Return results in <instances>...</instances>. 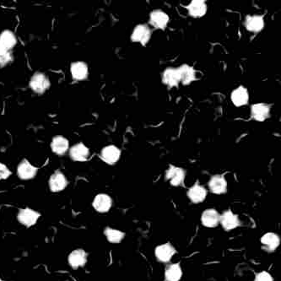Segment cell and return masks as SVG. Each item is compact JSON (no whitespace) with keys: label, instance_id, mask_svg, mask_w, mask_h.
I'll list each match as a JSON object with an SVG mask.
<instances>
[{"label":"cell","instance_id":"obj_1","mask_svg":"<svg viewBox=\"0 0 281 281\" xmlns=\"http://www.w3.org/2000/svg\"><path fill=\"white\" fill-rule=\"evenodd\" d=\"M29 87L36 94H43L49 89L50 81L43 73L36 72L31 76Z\"/></svg>","mask_w":281,"mask_h":281},{"label":"cell","instance_id":"obj_2","mask_svg":"<svg viewBox=\"0 0 281 281\" xmlns=\"http://www.w3.org/2000/svg\"><path fill=\"white\" fill-rule=\"evenodd\" d=\"M40 217L41 214L39 212L36 211L31 208L20 209L17 214V220L25 227H31L36 225Z\"/></svg>","mask_w":281,"mask_h":281},{"label":"cell","instance_id":"obj_3","mask_svg":"<svg viewBox=\"0 0 281 281\" xmlns=\"http://www.w3.org/2000/svg\"><path fill=\"white\" fill-rule=\"evenodd\" d=\"M16 36L9 30H4L0 33V56L6 55L15 47Z\"/></svg>","mask_w":281,"mask_h":281},{"label":"cell","instance_id":"obj_4","mask_svg":"<svg viewBox=\"0 0 281 281\" xmlns=\"http://www.w3.org/2000/svg\"><path fill=\"white\" fill-rule=\"evenodd\" d=\"M37 173H38V168L31 165L26 159L21 161L17 167V175L19 177V179L24 181L31 180L34 178H36Z\"/></svg>","mask_w":281,"mask_h":281},{"label":"cell","instance_id":"obj_5","mask_svg":"<svg viewBox=\"0 0 281 281\" xmlns=\"http://www.w3.org/2000/svg\"><path fill=\"white\" fill-rule=\"evenodd\" d=\"M69 182L67 178L65 177L64 173L60 171H56L54 173L51 175L49 181H48V186L51 192H59L67 187Z\"/></svg>","mask_w":281,"mask_h":281},{"label":"cell","instance_id":"obj_6","mask_svg":"<svg viewBox=\"0 0 281 281\" xmlns=\"http://www.w3.org/2000/svg\"><path fill=\"white\" fill-rule=\"evenodd\" d=\"M87 254L86 251L83 249H76L70 253L68 257V263L70 267L74 270H78L86 265L87 263Z\"/></svg>","mask_w":281,"mask_h":281},{"label":"cell","instance_id":"obj_7","mask_svg":"<svg viewBox=\"0 0 281 281\" xmlns=\"http://www.w3.org/2000/svg\"><path fill=\"white\" fill-rule=\"evenodd\" d=\"M92 206L95 211L100 214H104L111 209V206H112V199L109 195L106 193H99L93 199Z\"/></svg>","mask_w":281,"mask_h":281},{"label":"cell","instance_id":"obj_8","mask_svg":"<svg viewBox=\"0 0 281 281\" xmlns=\"http://www.w3.org/2000/svg\"><path fill=\"white\" fill-rule=\"evenodd\" d=\"M100 158L106 164L114 165L121 156V151L115 145H107L100 151Z\"/></svg>","mask_w":281,"mask_h":281},{"label":"cell","instance_id":"obj_9","mask_svg":"<svg viewBox=\"0 0 281 281\" xmlns=\"http://www.w3.org/2000/svg\"><path fill=\"white\" fill-rule=\"evenodd\" d=\"M151 36V30L146 25H137L131 35V40L134 42H139L142 45L147 43Z\"/></svg>","mask_w":281,"mask_h":281},{"label":"cell","instance_id":"obj_10","mask_svg":"<svg viewBox=\"0 0 281 281\" xmlns=\"http://www.w3.org/2000/svg\"><path fill=\"white\" fill-rule=\"evenodd\" d=\"M90 150L83 143H78L70 148V156L75 162H86L90 158Z\"/></svg>","mask_w":281,"mask_h":281},{"label":"cell","instance_id":"obj_11","mask_svg":"<svg viewBox=\"0 0 281 281\" xmlns=\"http://www.w3.org/2000/svg\"><path fill=\"white\" fill-rule=\"evenodd\" d=\"M220 223L226 231H232L240 226L239 218L231 210H226L220 215Z\"/></svg>","mask_w":281,"mask_h":281},{"label":"cell","instance_id":"obj_12","mask_svg":"<svg viewBox=\"0 0 281 281\" xmlns=\"http://www.w3.org/2000/svg\"><path fill=\"white\" fill-rule=\"evenodd\" d=\"M185 179V172L180 167L171 166L166 173V179L170 182V184L174 187H179L184 184Z\"/></svg>","mask_w":281,"mask_h":281},{"label":"cell","instance_id":"obj_13","mask_svg":"<svg viewBox=\"0 0 281 281\" xmlns=\"http://www.w3.org/2000/svg\"><path fill=\"white\" fill-rule=\"evenodd\" d=\"M175 254L176 249L171 243L157 246L155 250L156 259L162 263H168Z\"/></svg>","mask_w":281,"mask_h":281},{"label":"cell","instance_id":"obj_14","mask_svg":"<svg viewBox=\"0 0 281 281\" xmlns=\"http://www.w3.org/2000/svg\"><path fill=\"white\" fill-rule=\"evenodd\" d=\"M70 73L74 80L78 81H85L89 76V69L87 64L84 62H74L70 66Z\"/></svg>","mask_w":281,"mask_h":281},{"label":"cell","instance_id":"obj_15","mask_svg":"<svg viewBox=\"0 0 281 281\" xmlns=\"http://www.w3.org/2000/svg\"><path fill=\"white\" fill-rule=\"evenodd\" d=\"M220 217V214L217 210L214 209H206L201 215V222L207 228H214L219 225Z\"/></svg>","mask_w":281,"mask_h":281},{"label":"cell","instance_id":"obj_16","mask_svg":"<svg viewBox=\"0 0 281 281\" xmlns=\"http://www.w3.org/2000/svg\"><path fill=\"white\" fill-rule=\"evenodd\" d=\"M209 187L214 194H223L227 191V182L222 175L213 176L209 180Z\"/></svg>","mask_w":281,"mask_h":281},{"label":"cell","instance_id":"obj_17","mask_svg":"<svg viewBox=\"0 0 281 281\" xmlns=\"http://www.w3.org/2000/svg\"><path fill=\"white\" fill-rule=\"evenodd\" d=\"M50 145L53 153L59 155V156H63L69 151L70 142L65 137L57 135V136L53 137Z\"/></svg>","mask_w":281,"mask_h":281},{"label":"cell","instance_id":"obj_18","mask_svg":"<svg viewBox=\"0 0 281 281\" xmlns=\"http://www.w3.org/2000/svg\"><path fill=\"white\" fill-rule=\"evenodd\" d=\"M251 113L254 120L263 122L270 117V106L265 103H257L251 107Z\"/></svg>","mask_w":281,"mask_h":281},{"label":"cell","instance_id":"obj_19","mask_svg":"<svg viewBox=\"0 0 281 281\" xmlns=\"http://www.w3.org/2000/svg\"><path fill=\"white\" fill-rule=\"evenodd\" d=\"M150 22L156 28L165 29L169 22V16L165 12L160 9H156L151 12L150 15Z\"/></svg>","mask_w":281,"mask_h":281},{"label":"cell","instance_id":"obj_20","mask_svg":"<svg viewBox=\"0 0 281 281\" xmlns=\"http://www.w3.org/2000/svg\"><path fill=\"white\" fill-rule=\"evenodd\" d=\"M281 239L278 235L273 232H269L261 237L262 246L265 248V250L268 252H274L280 246Z\"/></svg>","mask_w":281,"mask_h":281},{"label":"cell","instance_id":"obj_21","mask_svg":"<svg viewBox=\"0 0 281 281\" xmlns=\"http://www.w3.org/2000/svg\"><path fill=\"white\" fill-rule=\"evenodd\" d=\"M231 101L236 106L247 105L249 100L248 90L243 87H239L234 90L231 95Z\"/></svg>","mask_w":281,"mask_h":281},{"label":"cell","instance_id":"obj_22","mask_svg":"<svg viewBox=\"0 0 281 281\" xmlns=\"http://www.w3.org/2000/svg\"><path fill=\"white\" fill-rule=\"evenodd\" d=\"M207 196V191L203 187L197 183L187 191V197L192 203H199L204 201Z\"/></svg>","mask_w":281,"mask_h":281},{"label":"cell","instance_id":"obj_23","mask_svg":"<svg viewBox=\"0 0 281 281\" xmlns=\"http://www.w3.org/2000/svg\"><path fill=\"white\" fill-rule=\"evenodd\" d=\"M245 26L251 32H259L265 27V20L261 15H251L246 18Z\"/></svg>","mask_w":281,"mask_h":281},{"label":"cell","instance_id":"obj_24","mask_svg":"<svg viewBox=\"0 0 281 281\" xmlns=\"http://www.w3.org/2000/svg\"><path fill=\"white\" fill-rule=\"evenodd\" d=\"M162 81L169 87H176L179 86L180 81L179 69L168 68L165 70L162 76Z\"/></svg>","mask_w":281,"mask_h":281},{"label":"cell","instance_id":"obj_25","mask_svg":"<svg viewBox=\"0 0 281 281\" xmlns=\"http://www.w3.org/2000/svg\"><path fill=\"white\" fill-rule=\"evenodd\" d=\"M190 15L194 18H200L203 16L207 12V5L204 1L201 0H193L189 5L187 7Z\"/></svg>","mask_w":281,"mask_h":281},{"label":"cell","instance_id":"obj_26","mask_svg":"<svg viewBox=\"0 0 281 281\" xmlns=\"http://www.w3.org/2000/svg\"><path fill=\"white\" fill-rule=\"evenodd\" d=\"M179 76H180V81L182 83L187 86L192 81L196 80V72L192 67H190L187 64L182 65L181 67L179 68Z\"/></svg>","mask_w":281,"mask_h":281},{"label":"cell","instance_id":"obj_27","mask_svg":"<svg viewBox=\"0 0 281 281\" xmlns=\"http://www.w3.org/2000/svg\"><path fill=\"white\" fill-rule=\"evenodd\" d=\"M183 276V270L179 264L168 265L165 270L166 281H179Z\"/></svg>","mask_w":281,"mask_h":281},{"label":"cell","instance_id":"obj_28","mask_svg":"<svg viewBox=\"0 0 281 281\" xmlns=\"http://www.w3.org/2000/svg\"><path fill=\"white\" fill-rule=\"evenodd\" d=\"M104 235L106 237V240L112 244H118L123 242L125 237V233L123 231H119L117 229H112L111 227H106L104 230Z\"/></svg>","mask_w":281,"mask_h":281},{"label":"cell","instance_id":"obj_29","mask_svg":"<svg viewBox=\"0 0 281 281\" xmlns=\"http://www.w3.org/2000/svg\"><path fill=\"white\" fill-rule=\"evenodd\" d=\"M11 171L8 169L6 165L0 163V181L8 179L11 176Z\"/></svg>","mask_w":281,"mask_h":281},{"label":"cell","instance_id":"obj_30","mask_svg":"<svg viewBox=\"0 0 281 281\" xmlns=\"http://www.w3.org/2000/svg\"><path fill=\"white\" fill-rule=\"evenodd\" d=\"M254 281H274V279L270 273L263 271L257 275Z\"/></svg>","mask_w":281,"mask_h":281},{"label":"cell","instance_id":"obj_31","mask_svg":"<svg viewBox=\"0 0 281 281\" xmlns=\"http://www.w3.org/2000/svg\"><path fill=\"white\" fill-rule=\"evenodd\" d=\"M0 281H3V280H2V279L0 278Z\"/></svg>","mask_w":281,"mask_h":281}]
</instances>
